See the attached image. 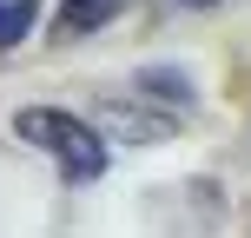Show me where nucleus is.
I'll return each instance as SVG.
<instances>
[{"mask_svg": "<svg viewBox=\"0 0 251 238\" xmlns=\"http://www.w3.org/2000/svg\"><path fill=\"white\" fill-rule=\"evenodd\" d=\"M100 132H126V139H139V146H159V139H172V119L139 113V106H106V113H100Z\"/></svg>", "mask_w": 251, "mask_h": 238, "instance_id": "2", "label": "nucleus"}, {"mask_svg": "<svg viewBox=\"0 0 251 238\" xmlns=\"http://www.w3.org/2000/svg\"><path fill=\"white\" fill-rule=\"evenodd\" d=\"M26 26H33V0H0V47H13Z\"/></svg>", "mask_w": 251, "mask_h": 238, "instance_id": "5", "label": "nucleus"}, {"mask_svg": "<svg viewBox=\"0 0 251 238\" xmlns=\"http://www.w3.org/2000/svg\"><path fill=\"white\" fill-rule=\"evenodd\" d=\"M13 132H20L33 152H47L66 179H79V185L106 172V139H100V126H86L79 113H60V106H20V113H13Z\"/></svg>", "mask_w": 251, "mask_h": 238, "instance_id": "1", "label": "nucleus"}, {"mask_svg": "<svg viewBox=\"0 0 251 238\" xmlns=\"http://www.w3.org/2000/svg\"><path fill=\"white\" fill-rule=\"evenodd\" d=\"M139 93H159V100H178V106H185L192 100V79L178 73V66H146V73H139Z\"/></svg>", "mask_w": 251, "mask_h": 238, "instance_id": "4", "label": "nucleus"}, {"mask_svg": "<svg viewBox=\"0 0 251 238\" xmlns=\"http://www.w3.org/2000/svg\"><path fill=\"white\" fill-rule=\"evenodd\" d=\"M178 7H218V0H178Z\"/></svg>", "mask_w": 251, "mask_h": 238, "instance_id": "6", "label": "nucleus"}, {"mask_svg": "<svg viewBox=\"0 0 251 238\" xmlns=\"http://www.w3.org/2000/svg\"><path fill=\"white\" fill-rule=\"evenodd\" d=\"M119 7H126V0H60V33L79 40V33H93V26H106Z\"/></svg>", "mask_w": 251, "mask_h": 238, "instance_id": "3", "label": "nucleus"}]
</instances>
